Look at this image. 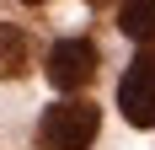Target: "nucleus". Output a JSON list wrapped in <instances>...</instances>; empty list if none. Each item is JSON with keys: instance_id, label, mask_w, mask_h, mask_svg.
Returning <instances> with one entry per match:
<instances>
[{"instance_id": "obj_5", "label": "nucleus", "mask_w": 155, "mask_h": 150, "mask_svg": "<svg viewBox=\"0 0 155 150\" xmlns=\"http://www.w3.org/2000/svg\"><path fill=\"white\" fill-rule=\"evenodd\" d=\"M118 27H123V38H134V43H150L155 38V0H123Z\"/></svg>"}, {"instance_id": "obj_6", "label": "nucleus", "mask_w": 155, "mask_h": 150, "mask_svg": "<svg viewBox=\"0 0 155 150\" xmlns=\"http://www.w3.org/2000/svg\"><path fill=\"white\" fill-rule=\"evenodd\" d=\"M21 5H43V0H21Z\"/></svg>"}, {"instance_id": "obj_1", "label": "nucleus", "mask_w": 155, "mask_h": 150, "mask_svg": "<svg viewBox=\"0 0 155 150\" xmlns=\"http://www.w3.org/2000/svg\"><path fill=\"white\" fill-rule=\"evenodd\" d=\"M102 129V107L86 97H64L38 118V150H91Z\"/></svg>"}, {"instance_id": "obj_3", "label": "nucleus", "mask_w": 155, "mask_h": 150, "mask_svg": "<svg viewBox=\"0 0 155 150\" xmlns=\"http://www.w3.org/2000/svg\"><path fill=\"white\" fill-rule=\"evenodd\" d=\"M118 107L134 129H155V48L134 54V64L118 80Z\"/></svg>"}, {"instance_id": "obj_2", "label": "nucleus", "mask_w": 155, "mask_h": 150, "mask_svg": "<svg viewBox=\"0 0 155 150\" xmlns=\"http://www.w3.org/2000/svg\"><path fill=\"white\" fill-rule=\"evenodd\" d=\"M43 70H48V86H54V91H70V97H75L80 86L96 80L102 54H96L91 38H64V43L48 48V64H43Z\"/></svg>"}, {"instance_id": "obj_4", "label": "nucleus", "mask_w": 155, "mask_h": 150, "mask_svg": "<svg viewBox=\"0 0 155 150\" xmlns=\"http://www.w3.org/2000/svg\"><path fill=\"white\" fill-rule=\"evenodd\" d=\"M32 70V43L27 32L11 27V22H0V80H21Z\"/></svg>"}, {"instance_id": "obj_7", "label": "nucleus", "mask_w": 155, "mask_h": 150, "mask_svg": "<svg viewBox=\"0 0 155 150\" xmlns=\"http://www.w3.org/2000/svg\"><path fill=\"white\" fill-rule=\"evenodd\" d=\"M86 5H107V0H86Z\"/></svg>"}]
</instances>
